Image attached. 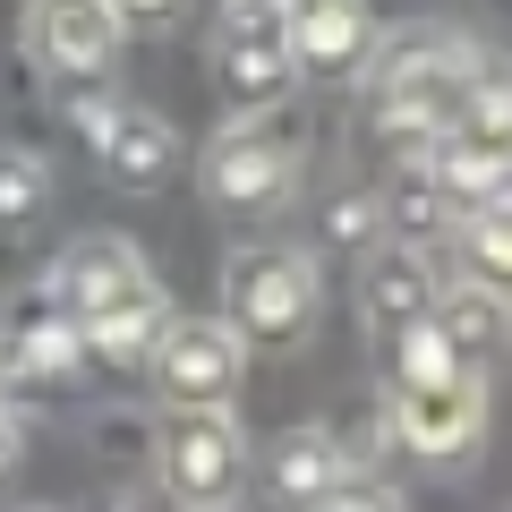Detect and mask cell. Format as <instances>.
Wrapping results in <instances>:
<instances>
[{
    "label": "cell",
    "mask_w": 512,
    "mask_h": 512,
    "mask_svg": "<svg viewBox=\"0 0 512 512\" xmlns=\"http://www.w3.org/2000/svg\"><path fill=\"white\" fill-rule=\"evenodd\" d=\"M26 52L69 103H94L120 60V9L111 0H35L26 9Z\"/></svg>",
    "instance_id": "6"
},
{
    "label": "cell",
    "mask_w": 512,
    "mask_h": 512,
    "mask_svg": "<svg viewBox=\"0 0 512 512\" xmlns=\"http://www.w3.org/2000/svg\"><path fill=\"white\" fill-rule=\"evenodd\" d=\"M299 52H291V0H222L214 26V86L239 120H265V111L291 94Z\"/></svg>",
    "instance_id": "3"
},
{
    "label": "cell",
    "mask_w": 512,
    "mask_h": 512,
    "mask_svg": "<svg viewBox=\"0 0 512 512\" xmlns=\"http://www.w3.org/2000/svg\"><path fill=\"white\" fill-rule=\"evenodd\" d=\"M69 359H77L69 325H26V333L0 342V376H9V367H18V376H69Z\"/></svg>",
    "instance_id": "19"
},
{
    "label": "cell",
    "mask_w": 512,
    "mask_h": 512,
    "mask_svg": "<svg viewBox=\"0 0 512 512\" xmlns=\"http://www.w3.org/2000/svg\"><path fill=\"white\" fill-rule=\"evenodd\" d=\"M154 461H163V487L180 512H222L248 487V436L231 410H163Z\"/></svg>",
    "instance_id": "5"
},
{
    "label": "cell",
    "mask_w": 512,
    "mask_h": 512,
    "mask_svg": "<svg viewBox=\"0 0 512 512\" xmlns=\"http://www.w3.org/2000/svg\"><path fill=\"white\" fill-rule=\"evenodd\" d=\"M384 214H393V248H419V239H436L444 222H453V188L436 180V163H410L402 180H393V197H384Z\"/></svg>",
    "instance_id": "16"
},
{
    "label": "cell",
    "mask_w": 512,
    "mask_h": 512,
    "mask_svg": "<svg viewBox=\"0 0 512 512\" xmlns=\"http://www.w3.org/2000/svg\"><path fill=\"white\" fill-rule=\"evenodd\" d=\"M111 9H120V26H128V18H171L180 0H111Z\"/></svg>",
    "instance_id": "22"
},
{
    "label": "cell",
    "mask_w": 512,
    "mask_h": 512,
    "mask_svg": "<svg viewBox=\"0 0 512 512\" xmlns=\"http://www.w3.org/2000/svg\"><path fill=\"white\" fill-rule=\"evenodd\" d=\"M487 69L470 60V43L453 35H410L402 52L384 60L376 77V103H384V128H419V137H444L461 111L478 103Z\"/></svg>",
    "instance_id": "4"
},
{
    "label": "cell",
    "mask_w": 512,
    "mask_h": 512,
    "mask_svg": "<svg viewBox=\"0 0 512 512\" xmlns=\"http://www.w3.org/2000/svg\"><path fill=\"white\" fill-rule=\"evenodd\" d=\"M461 248H470L487 291H512V188L504 197H478V214L461 222Z\"/></svg>",
    "instance_id": "17"
},
{
    "label": "cell",
    "mask_w": 512,
    "mask_h": 512,
    "mask_svg": "<svg viewBox=\"0 0 512 512\" xmlns=\"http://www.w3.org/2000/svg\"><path fill=\"white\" fill-rule=\"evenodd\" d=\"M94 154H103V171L120 188H154L171 171V154H180V137H171V120H154V111L111 103V120L94 128Z\"/></svg>",
    "instance_id": "15"
},
{
    "label": "cell",
    "mask_w": 512,
    "mask_h": 512,
    "mask_svg": "<svg viewBox=\"0 0 512 512\" xmlns=\"http://www.w3.org/2000/svg\"><path fill=\"white\" fill-rule=\"evenodd\" d=\"M436 180L444 188H487V197H504V180H512V86H495V77H487L478 103L436 137Z\"/></svg>",
    "instance_id": "10"
},
{
    "label": "cell",
    "mask_w": 512,
    "mask_h": 512,
    "mask_svg": "<svg viewBox=\"0 0 512 512\" xmlns=\"http://www.w3.org/2000/svg\"><path fill=\"white\" fill-rule=\"evenodd\" d=\"M18 453H26V427H18V410H0V478L18 470Z\"/></svg>",
    "instance_id": "21"
},
{
    "label": "cell",
    "mask_w": 512,
    "mask_h": 512,
    "mask_svg": "<svg viewBox=\"0 0 512 512\" xmlns=\"http://www.w3.org/2000/svg\"><path fill=\"white\" fill-rule=\"evenodd\" d=\"M350 478L342 444L325 436V427H291V436H274V453H265V487H274L282 512H325V495Z\"/></svg>",
    "instance_id": "13"
},
{
    "label": "cell",
    "mask_w": 512,
    "mask_h": 512,
    "mask_svg": "<svg viewBox=\"0 0 512 512\" xmlns=\"http://www.w3.org/2000/svg\"><path fill=\"white\" fill-rule=\"evenodd\" d=\"M120 512H163V504H146V495H137V504H120Z\"/></svg>",
    "instance_id": "23"
},
{
    "label": "cell",
    "mask_w": 512,
    "mask_h": 512,
    "mask_svg": "<svg viewBox=\"0 0 512 512\" xmlns=\"http://www.w3.org/2000/svg\"><path fill=\"white\" fill-rule=\"evenodd\" d=\"M299 180V128L291 120H231L205 146V188H214V205H231V214H274L282 197H291Z\"/></svg>",
    "instance_id": "8"
},
{
    "label": "cell",
    "mask_w": 512,
    "mask_h": 512,
    "mask_svg": "<svg viewBox=\"0 0 512 512\" xmlns=\"http://www.w3.org/2000/svg\"><path fill=\"white\" fill-rule=\"evenodd\" d=\"M52 308L77 342H94L103 359H137V350L163 342V282L137 256V239L120 231H86L69 256L52 265Z\"/></svg>",
    "instance_id": "1"
},
{
    "label": "cell",
    "mask_w": 512,
    "mask_h": 512,
    "mask_svg": "<svg viewBox=\"0 0 512 512\" xmlns=\"http://www.w3.org/2000/svg\"><path fill=\"white\" fill-rule=\"evenodd\" d=\"M43 205H52V171H43V154L0 146V231H26Z\"/></svg>",
    "instance_id": "18"
},
{
    "label": "cell",
    "mask_w": 512,
    "mask_h": 512,
    "mask_svg": "<svg viewBox=\"0 0 512 512\" xmlns=\"http://www.w3.org/2000/svg\"><path fill=\"white\" fill-rule=\"evenodd\" d=\"M248 342L231 333V316H171L154 342V384L171 393V410H222L239 393Z\"/></svg>",
    "instance_id": "9"
},
{
    "label": "cell",
    "mask_w": 512,
    "mask_h": 512,
    "mask_svg": "<svg viewBox=\"0 0 512 512\" xmlns=\"http://www.w3.org/2000/svg\"><path fill=\"white\" fill-rule=\"evenodd\" d=\"M222 299H231L239 342H299L316 325V265L299 248H239Z\"/></svg>",
    "instance_id": "7"
},
{
    "label": "cell",
    "mask_w": 512,
    "mask_h": 512,
    "mask_svg": "<svg viewBox=\"0 0 512 512\" xmlns=\"http://www.w3.org/2000/svg\"><path fill=\"white\" fill-rule=\"evenodd\" d=\"M359 308L384 342H410V333L436 316V274H427L419 248H376L359 265Z\"/></svg>",
    "instance_id": "12"
},
{
    "label": "cell",
    "mask_w": 512,
    "mask_h": 512,
    "mask_svg": "<svg viewBox=\"0 0 512 512\" xmlns=\"http://www.w3.org/2000/svg\"><path fill=\"white\" fill-rule=\"evenodd\" d=\"M291 52L316 77H350L367 60V0H291Z\"/></svg>",
    "instance_id": "14"
},
{
    "label": "cell",
    "mask_w": 512,
    "mask_h": 512,
    "mask_svg": "<svg viewBox=\"0 0 512 512\" xmlns=\"http://www.w3.org/2000/svg\"><path fill=\"white\" fill-rule=\"evenodd\" d=\"M427 333L444 342V359L461 367V376L495 384L512 367V299L487 291V282H453V291L436 299V316H427Z\"/></svg>",
    "instance_id": "11"
},
{
    "label": "cell",
    "mask_w": 512,
    "mask_h": 512,
    "mask_svg": "<svg viewBox=\"0 0 512 512\" xmlns=\"http://www.w3.org/2000/svg\"><path fill=\"white\" fill-rule=\"evenodd\" d=\"M393 427H402L419 453H436V461L470 453L478 427H487V384L461 376L427 325L402 342V376H393Z\"/></svg>",
    "instance_id": "2"
},
{
    "label": "cell",
    "mask_w": 512,
    "mask_h": 512,
    "mask_svg": "<svg viewBox=\"0 0 512 512\" xmlns=\"http://www.w3.org/2000/svg\"><path fill=\"white\" fill-rule=\"evenodd\" d=\"M325 512H402V495L384 487V478H359V470H350L342 487L325 495Z\"/></svg>",
    "instance_id": "20"
}]
</instances>
